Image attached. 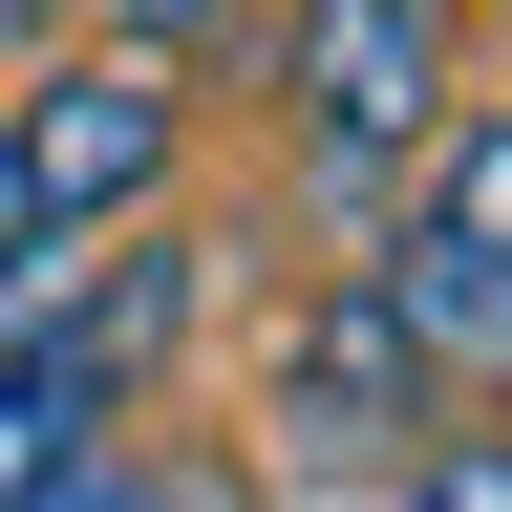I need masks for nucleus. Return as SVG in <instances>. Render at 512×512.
Segmentation results:
<instances>
[{
  "instance_id": "nucleus-1",
  "label": "nucleus",
  "mask_w": 512,
  "mask_h": 512,
  "mask_svg": "<svg viewBox=\"0 0 512 512\" xmlns=\"http://www.w3.org/2000/svg\"><path fill=\"white\" fill-rule=\"evenodd\" d=\"M256 427H278V448H256L278 512H299V491H406V470H427V363L384 342L363 299H320L299 342H278V384H256Z\"/></svg>"
},
{
  "instance_id": "nucleus-2",
  "label": "nucleus",
  "mask_w": 512,
  "mask_h": 512,
  "mask_svg": "<svg viewBox=\"0 0 512 512\" xmlns=\"http://www.w3.org/2000/svg\"><path fill=\"white\" fill-rule=\"evenodd\" d=\"M278 107L320 171L448 150V0H278Z\"/></svg>"
},
{
  "instance_id": "nucleus-3",
  "label": "nucleus",
  "mask_w": 512,
  "mask_h": 512,
  "mask_svg": "<svg viewBox=\"0 0 512 512\" xmlns=\"http://www.w3.org/2000/svg\"><path fill=\"white\" fill-rule=\"evenodd\" d=\"M171 64H128V43H86V64H43L22 86V128H0V150H22V192H43V235H107V214H150L171 192Z\"/></svg>"
},
{
  "instance_id": "nucleus-4",
  "label": "nucleus",
  "mask_w": 512,
  "mask_h": 512,
  "mask_svg": "<svg viewBox=\"0 0 512 512\" xmlns=\"http://www.w3.org/2000/svg\"><path fill=\"white\" fill-rule=\"evenodd\" d=\"M363 320H384L427 384H512V256L448 235V214H406V235L363 256Z\"/></svg>"
},
{
  "instance_id": "nucleus-5",
  "label": "nucleus",
  "mask_w": 512,
  "mask_h": 512,
  "mask_svg": "<svg viewBox=\"0 0 512 512\" xmlns=\"http://www.w3.org/2000/svg\"><path fill=\"white\" fill-rule=\"evenodd\" d=\"M427 214L512 256V107H470V128H448V171H427Z\"/></svg>"
},
{
  "instance_id": "nucleus-6",
  "label": "nucleus",
  "mask_w": 512,
  "mask_h": 512,
  "mask_svg": "<svg viewBox=\"0 0 512 512\" xmlns=\"http://www.w3.org/2000/svg\"><path fill=\"white\" fill-rule=\"evenodd\" d=\"M22 320H64V235H43V192H22V150H0V342Z\"/></svg>"
},
{
  "instance_id": "nucleus-7",
  "label": "nucleus",
  "mask_w": 512,
  "mask_h": 512,
  "mask_svg": "<svg viewBox=\"0 0 512 512\" xmlns=\"http://www.w3.org/2000/svg\"><path fill=\"white\" fill-rule=\"evenodd\" d=\"M384 512H512V427H427V470L384 491Z\"/></svg>"
},
{
  "instance_id": "nucleus-8",
  "label": "nucleus",
  "mask_w": 512,
  "mask_h": 512,
  "mask_svg": "<svg viewBox=\"0 0 512 512\" xmlns=\"http://www.w3.org/2000/svg\"><path fill=\"white\" fill-rule=\"evenodd\" d=\"M150 512H278V491H256L235 448H171V470H150Z\"/></svg>"
},
{
  "instance_id": "nucleus-9",
  "label": "nucleus",
  "mask_w": 512,
  "mask_h": 512,
  "mask_svg": "<svg viewBox=\"0 0 512 512\" xmlns=\"http://www.w3.org/2000/svg\"><path fill=\"white\" fill-rule=\"evenodd\" d=\"M214 22H235V0H128V64H192Z\"/></svg>"
},
{
  "instance_id": "nucleus-10",
  "label": "nucleus",
  "mask_w": 512,
  "mask_h": 512,
  "mask_svg": "<svg viewBox=\"0 0 512 512\" xmlns=\"http://www.w3.org/2000/svg\"><path fill=\"white\" fill-rule=\"evenodd\" d=\"M43 512H150V470H128V448H107V470H64Z\"/></svg>"
},
{
  "instance_id": "nucleus-11",
  "label": "nucleus",
  "mask_w": 512,
  "mask_h": 512,
  "mask_svg": "<svg viewBox=\"0 0 512 512\" xmlns=\"http://www.w3.org/2000/svg\"><path fill=\"white\" fill-rule=\"evenodd\" d=\"M43 22H64V0H0V43H43Z\"/></svg>"
}]
</instances>
